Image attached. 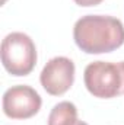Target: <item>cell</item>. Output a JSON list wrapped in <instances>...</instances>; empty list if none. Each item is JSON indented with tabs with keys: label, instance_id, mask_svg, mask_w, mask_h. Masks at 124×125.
<instances>
[{
	"label": "cell",
	"instance_id": "5b68a950",
	"mask_svg": "<svg viewBox=\"0 0 124 125\" xmlns=\"http://www.w3.org/2000/svg\"><path fill=\"white\" fill-rule=\"evenodd\" d=\"M41 86L53 96L64 94L74 82V62L67 57H54L39 74Z\"/></svg>",
	"mask_w": 124,
	"mask_h": 125
},
{
	"label": "cell",
	"instance_id": "7a4b0ae2",
	"mask_svg": "<svg viewBox=\"0 0 124 125\" xmlns=\"http://www.w3.org/2000/svg\"><path fill=\"white\" fill-rule=\"evenodd\" d=\"M88 92L99 99H112L124 94V61H93L83 73Z\"/></svg>",
	"mask_w": 124,
	"mask_h": 125
},
{
	"label": "cell",
	"instance_id": "6da1fadb",
	"mask_svg": "<svg viewBox=\"0 0 124 125\" xmlns=\"http://www.w3.org/2000/svg\"><path fill=\"white\" fill-rule=\"evenodd\" d=\"M73 38L86 54L111 52L124 44V25L112 16L86 15L74 23Z\"/></svg>",
	"mask_w": 124,
	"mask_h": 125
},
{
	"label": "cell",
	"instance_id": "ba28073f",
	"mask_svg": "<svg viewBox=\"0 0 124 125\" xmlns=\"http://www.w3.org/2000/svg\"><path fill=\"white\" fill-rule=\"evenodd\" d=\"M76 125H88L86 122H83V121H77V124Z\"/></svg>",
	"mask_w": 124,
	"mask_h": 125
},
{
	"label": "cell",
	"instance_id": "3957f363",
	"mask_svg": "<svg viewBox=\"0 0 124 125\" xmlns=\"http://www.w3.org/2000/svg\"><path fill=\"white\" fill-rule=\"evenodd\" d=\"M1 62L12 76H28L37 64V48L24 32H12L1 42Z\"/></svg>",
	"mask_w": 124,
	"mask_h": 125
},
{
	"label": "cell",
	"instance_id": "52a82bcc",
	"mask_svg": "<svg viewBox=\"0 0 124 125\" xmlns=\"http://www.w3.org/2000/svg\"><path fill=\"white\" fill-rule=\"evenodd\" d=\"M102 0H74V3L76 4H79V6H83V7H91V6H96V4H99Z\"/></svg>",
	"mask_w": 124,
	"mask_h": 125
},
{
	"label": "cell",
	"instance_id": "277c9868",
	"mask_svg": "<svg viewBox=\"0 0 124 125\" xmlns=\"http://www.w3.org/2000/svg\"><path fill=\"white\" fill-rule=\"evenodd\" d=\"M41 96L31 86L18 84L3 94V112L12 119H28L41 109Z\"/></svg>",
	"mask_w": 124,
	"mask_h": 125
},
{
	"label": "cell",
	"instance_id": "8992f818",
	"mask_svg": "<svg viewBox=\"0 0 124 125\" xmlns=\"http://www.w3.org/2000/svg\"><path fill=\"white\" fill-rule=\"evenodd\" d=\"M77 121V108L67 100L57 103L48 116V125H76Z\"/></svg>",
	"mask_w": 124,
	"mask_h": 125
}]
</instances>
